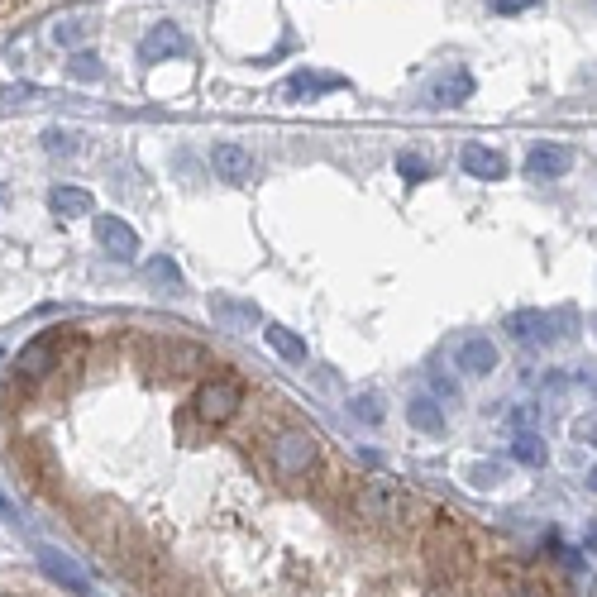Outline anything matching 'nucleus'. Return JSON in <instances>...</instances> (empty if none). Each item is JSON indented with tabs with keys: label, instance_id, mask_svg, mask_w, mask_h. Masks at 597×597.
<instances>
[{
	"label": "nucleus",
	"instance_id": "obj_34",
	"mask_svg": "<svg viewBox=\"0 0 597 597\" xmlns=\"http://www.w3.org/2000/svg\"><path fill=\"white\" fill-rule=\"evenodd\" d=\"M0 359H5V354H0Z\"/></svg>",
	"mask_w": 597,
	"mask_h": 597
},
{
	"label": "nucleus",
	"instance_id": "obj_13",
	"mask_svg": "<svg viewBox=\"0 0 597 597\" xmlns=\"http://www.w3.org/2000/svg\"><path fill=\"white\" fill-rule=\"evenodd\" d=\"M574 163V153L564 149V144H535L526 153V177H540V182H550V177H564Z\"/></svg>",
	"mask_w": 597,
	"mask_h": 597
},
{
	"label": "nucleus",
	"instance_id": "obj_6",
	"mask_svg": "<svg viewBox=\"0 0 597 597\" xmlns=\"http://www.w3.org/2000/svg\"><path fill=\"white\" fill-rule=\"evenodd\" d=\"M96 239H101V254H110L115 263H134L139 258V235L129 230L120 215H96Z\"/></svg>",
	"mask_w": 597,
	"mask_h": 597
},
{
	"label": "nucleus",
	"instance_id": "obj_12",
	"mask_svg": "<svg viewBox=\"0 0 597 597\" xmlns=\"http://www.w3.org/2000/svg\"><path fill=\"white\" fill-rule=\"evenodd\" d=\"M507 330H512L516 344H531V349L555 340V320L545 311H516V316H507Z\"/></svg>",
	"mask_w": 597,
	"mask_h": 597
},
{
	"label": "nucleus",
	"instance_id": "obj_32",
	"mask_svg": "<svg viewBox=\"0 0 597 597\" xmlns=\"http://www.w3.org/2000/svg\"><path fill=\"white\" fill-rule=\"evenodd\" d=\"M0 512H5V492H0Z\"/></svg>",
	"mask_w": 597,
	"mask_h": 597
},
{
	"label": "nucleus",
	"instance_id": "obj_16",
	"mask_svg": "<svg viewBox=\"0 0 597 597\" xmlns=\"http://www.w3.org/2000/svg\"><path fill=\"white\" fill-rule=\"evenodd\" d=\"M406 421L421 430V435H445V406L421 392V397H411V402H406Z\"/></svg>",
	"mask_w": 597,
	"mask_h": 597
},
{
	"label": "nucleus",
	"instance_id": "obj_33",
	"mask_svg": "<svg viewBox=\"0 0 597 597\" xmlns=\"http://www.w3.org/2000/svg\"><path fill=\"white\" fill-rule=\"evenodd\" d=\"M0 201H5V192H0Z\"/></svg>",
	"mask_w": 597,
	"mask_h": 597
},
{
	"label": "nucleus",
	"instance_id": "obj_9",
	"mask_svg": "<svg viewBox=\"0 0 597 597\" xmlns=\"http://www.w3.org/2000/svg\"><path fill=\"white\" fill-rule=\"evenodd\" d=\"M39 564H43V574L53 578V583H63L72 597H91V578H86L63 550H39Z\"/></svg>",
	"mask_w": 597,
	"mask_h": 597
},
{
	"label": "nucleus",
	"instance_id": "obj_25",
	"mask_svg": "<svg viewBox=\"0 0 597 597\" xmlns=\"http://www.w3.org/2000/svg\"><path fill=\"white\" fill-rule=\"evenodd\" d=\"M86 34H91V24H86V20H63L58 29H53V39H58V43H82Z\"/></svg>",
	"mask_w": 597,
	"mask_h": 597
},
{
	"label": "nucleus",
	"instance_id": "obj_21",
	"mask_svg": "<svg viewBox=\"0 0 597 597\" xmlns=\"http://www.w3.org/2000/svg\"><path fill=\"white\" fill-rule=\"evenodd\" d=\"M144 273H149V278L158 282L168 297H172V292H182V273H177V263H172V258H163V254L149 258V263H144Z\"/></svg>",
	"mask_w": 597,
	"mask_h": 597
},
{
	"label": "nucleus",
	"instance_id": "obj_18",
	"mask_svg": "<svg viewBox=\"0 0 597 597\" xmlns=\"http://www.w3.org/2000/svg\"><path fill=\"white\" fill-rule=\"evenodd\" d=\"M512 459L516 464H526V469H545V464H550V449H545V440H540L535 430H516Z\"/></svg>",
	"mask_w": 597,
	"mask_h": 597
},
{
	"label": "nucleus",
	"instance_id": "obj_26",
	"mask_svg": "<svg viewBox=\"0 0 597 597\" xmlns=\"http://www.w3.org/2000/svg\"><path fill=\"white\" fill-rule=\"evenodd\" d=\"M397 172H402L406 182H426V177H430V168L416 158V153H402V158H397Z\"/></svg>",
	"mask_w": 597,
	"mask_h": 597
},
{
	"label": "nucleus",
	"instance_id": "obj_19",
	"mask_svg": "<svg viewBox=\"0 0 597 597\" xmlns=\"http://www.w3.org/2000/svg\"><path fill=\"white\" fill-rule=\"evenodd\" d=\"M263 335H268V344H273V354H278V359H287V363L306 359V340H301L297 330H287V325H268Z\"/></svg>",
	"mask_w": 597,
	"mask_h": 597
},
{
	"label": "nucleus",
	"instance_id": "obj_7",
	"mask_svg": "<svg viewBox=\"0 0 597 597\" xmlns=\"http://www.w3.org/2000/svg\"><path fill=\"white\" fill-rule=\"evenodd\" d=\"M497 363H502V354H497V344L488 335H469L454 349V368L469 373V378H488V373H497Z\"/></svg>",
	"mask_w": 597,
	"mask_h": 597
},
{
	"label": "nucleus",
	"instance_id": "obj_22",
	"mask_svg": "<svg viewBox=\"0 0 597 597\" xmlns=\"http://www.w3.org/2000/svg\"><path fill=\"white\" fill-rule=\"evenodd\" d=\"M349 411H354L359 421H368V426H378V421H383V397H378V392H354V397H349Z\"/></svg>",
	"mask_w": 597,
	"mask_h": 597
},
{
	"label": "nucleus",
	"instance_id": "obj_1",
	"mask_svg": "<svg viewBox=\"0 0 597 597\" xmlns=\"http://www.w3.org/2000/svg\"><path fill=\"white\" fill-rule=\"evenodd\" d=\"M354 516L368 521V526H378V531H402L406 521H411V492L397 488L392 478H363L359 488H354Z\"/></svg>",
	"mask_w": 597,
	"mask_h": 597
},
{
	"label": "nucleus",
	"instance_id": "obj_27",
	"mask_svg": "<svg viewBox=\"0 0 597 597\" xmlns=\"http://www.w3.org/2000/svg\"><path fill=\"white\" fill-rule=\"evenodd\" d=\"M497 15H521V10H531V5H540V0H488Z\"/></svg>",
	"mask_w": 597,
	"mask_h": 597
},
{
	"label": "nucleus",
	"instance_id": "obj_17",
	"mask_svg": "<svg viewBox=\"0 0 597 597\" xmlns=\"http://www.w3.org/2000/svg\"><path fill=\"white\" fill-rule=\"evenodd\" d=\"M469 96H473V77L464 72V67H454V72H445L440 82L430 86V101H435V106H464Z\"/></svg>",
	"mask_w": 597,
	"mask_h": 597
},
{
	"label": "nucleus",
	"instance_id": "obj_11",
	"mask_svg": "<svg viewBox=\"0 0 597 597\" xmlns=\"http://www.w3.org/2000/svg\"><path fill=\"white\" fill-rule=\"evenodd\" d=\"M211 320L220 330H235V335H249L258 325V306L254 301H235V297H211Z\"/></svg>",
	"mask_w": 597,
	"mask_h": 597
},
{
	"label": "nucleus",
	"instance_id": "obj_2",
	"mask_svg": "<svg viewBox=\"0 0 597 597\" xmlns=\"http://www.w3.org/2000/svg\"><path fill=\"white\" fill-rule=\"evenodd\" d=\"M426 559L445 574V583H454V578H464L473 574V540L469 531L454 521V516H435V526H430L426 535Z\"/></svg>",
	"mask_w": 597,
	"mask_h": 597
},
{
	"label": "nucleus",
	"instance_id": "obj_31",
	"mask_svg": "<svg viewBox=\"0 0 597 597\" xmlns=\"http://www.w3.org/2000/svg\"><path fill=\"white\" fill-rule=\"evenodd\" d=\"M588 488H593V492H597V469H593V473H588Z\"/></svg>",
	"mask_w": 597,
	"mask_h": 597
},
{
	"label": "nucleus",
	"instance_id": "obj_14",
	"mask_svg": "<svg viewBox=\"0 0 597 597\" xmlns=\"http://www.w3.org/2000/svg\"><path fill=\"white\" fill-rule=\"evenodd\" d=\"M459 168L469 172V177L497 182V177H507V158H502L497 149H483V144H464V153H459Z\"/></svg>",
	"mask_w": 597,
	"mask_h": 597
},
{
	"label": "nucleus",
	"instance_id": "obj_4",
	"mask_svg": "<svg viewBox=\"0 0 597 597\" xmlns=\"http://www.w3.org/2000/svg\"><path fill=\"white\" fill-rule=\"evenodd\" d=\"M192 406L206 426H225V421H235V411L244 406V387L235 378H211V383L196 387Z\"/></svg>",
	"mask_w": 597,
	"mask_h": 597
},
{
	"label": "nucleus",
	"instance_id": "obj_24",
	"mask_svg": "<svg viewBox=\"0 0 597 597\" xmlns=\"http://www.w3.org/2000/svg\"><path fill=\"white\" fill-rule=\"evenodd\" d=\"M43 149L53 153V158H58V153H77V134H72V129H48V134H43Z\"/></svg>",
	"mask_w": 597,
	"mask_h": 597
},
{
	"label": "nucleus",
	"instance_id": "obj_23",
	"mask_svg": "<svg viewBox=\"0 0 597 597\" xmlns=\"http://www.w3.org/2000/svg\"><path fill=\"white\" fill-rule=\"evenodd\" d=\"M67 72H72L77 82H101V58H96V53H77V58L67 63Z\"/></svg>",
	"mask_w": 597,
	"mask_h": 597
},
{
	"label": "nucleus",
	"instance_id": "obj_35",
	"mask_svg": "<svg viewBox=\"0 0 597 597\" xmlns=\"http://www.w3.org/2000/svg\"><path fill=\"white\" fill-rule=\"evenodd\" d=\"M0 597H5V593H0Z\"/></svg>",
	"mask_w": 597,
	"mask_h": 597
},
{
	"label": "nucleus",
	"instance_id": "obj_30",
	"mask_svg": "<svg viewBox=\"0 0 597 597\" xmlns=\"http://www.w3.org/2000/svg\"><path fill=\"white\" fill-rule=\"evenodd\" d=\"M507 597H550V593H545V588H535V583H516Z\"/></svg>",
	"mask_w": 597,
	"mask_h": 597
},
{
	"label": "nucleus",
	"instance_id": "obj_8",
	"mask_svg": "<svg viewBox=\"0 0 597 597\" xmlns=\"http://www.w3.org/2000/svg\"><path fill=\"white\" fill-rule=\"evenodd\" d=\"M182 53H192V43L177 24H153L139 39V63H163V58H182Z\"/></svg>",
	"mask_w": 597,
	"mask_h": 597
},
{
	"label": "nucleus",
	"instance_id": "obj_10",
	"mask_svg": "<svg viewBox=\"0 0 597 597\" xmlns=\"http://www.w3.org/2000/svg\"><path fill=\"white\" fill-rule=\"evenodd\" d=\"M211 168H215V177H225V182L244 187V182L254 177V153L239 149V144H215V149H211Z\"/></svg>",
	"mask_w": 597,
	"mask_h": 597
},
{
	"label": "nucleus",
	"instance_id": "obj_20",
	"mask_svg": "<svg viewBox=\"0 0 597 597\" xmlns=\"http://www.w3.org/2000/svg\"><path fill=\"white\" fill-rule=\"evenodd\" d=\"M48 206L58 215H67V220H72V215H91V192H82V187H58V192L48 196Z\"/></svg>",
	"mask_w": 597,
	"mask_h": 597
},
{
	"label": "nucleus",
	"instance_id": "obj_28",
	"mask_svg": "<svg viewBox=\"0 0 597 597\" xmlns=\"http://www.w3.org/2000/svg\"><path fill=\"white\" fill-rule=\"evenodd\" d=\"M430 392H435V397H445V402H454V397H459V387L449 383V378H440V373H430Z\"/></svg>",
	"mask_w": 597,
	"mask_h": 597
},
{
	"label": "nucleus",
	"instance_id": "obj_15",
	"mask_svg": "<svg viewBox=\"0 0 597 597\" xmlns=\"http://www.w3.org/2000/svg\"><path fill=\"white\" fill-rule=\"evenodd\" d=\"M344 77H335V72H297L292 82H282V101H306V96H320V91H340Z\"/></svg>",
	"mask_w": 597,
	"mask_h": 597
},
{
	"label": "nucleus",
	"instance_id": "obj_29",
	"mask_svg": "<svg viewBox=\"0 0 597 597\" xmlns=\"http://www.w3.org/2000/svg\"><path fill=\"white\" fill-rule=\"evenodd\" d=\"M497 464H478V469H473V483H478V488H492V483H497Z\"/></svg>",
	"mask_w": 597,
	"mask_h": 597
},
{
	"label": "nucleus",
	"instance_id": "obj_3",
	"mask_svg": "<svg viewBox=\"0 0 597 597\" xmlns=\"http://www.w3.org/2000/svg\"><path fill=\"white\" fill-rule=\"evenodd\" d=\"M268 459H273L278 478H301V473L316 469L320 445L306 435V430H278V435H273V445H268Z\"/></svg>",
	"mask_w": 597,
	"mask_h": 597
},
{
	"label": "nucleus",
	"instance_id": "obj_5",
	"mask_svg": "<svg viewBox=\"0 0 597 597\" xmlns=\"http://www.w3.org/2000/svg\"><path fill=\"white\" fill-rule=\"evenodd\" d=\"M67 340H72L67 330H48V335H39L34 344H24V354H20V378H43V373L63 368Z\"/></svg>",
	"mask_w": 597,
	"mask_h": 597
}]
</instances>
